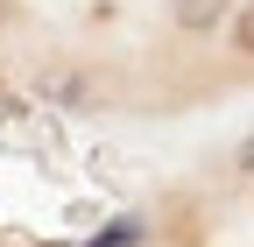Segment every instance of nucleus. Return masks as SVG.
Masks as SVG:
<instances>
[{
  "label": "nucleus",
  "instance_id": "f257e3e1",
  "mask_svg": "<svg viewBox=\"0 0 254 247\" xmlns=\"http://www.w3.org/2000/svg\"><path fill=\"white\" fill-rule=\"evenodd\" d=\"M226 14H233V0H170V21L184 28V36H212Z\"/></svg>",
  "mask_w": 254,
  "mask_h": 247
},
{
  "label": "nucleus",
  "instance_id": "f03ea898",
  "mask_svg": "<svg viewBox=\"0 0 254 247\" xmlns=\"http://www.w3.org/2000/svg\"><path fill=\"white\" fill-rule=\"evenodd\" d=\"M226 36H233V50H240V57H254V0H233Z\"/></svg>",
  "mask_w": 254,
  "mask_h": 247
},
{
  "label": "nucleus",
  "instance_id": "7ed1b4c3",
  "mask_svg": "<svg viewBox=\"0 0 254 247\" xmlns=\"http://www.w3.org/2000/svg\"><path fill=\"white\" fill-rule=\"evenodd\" d=\"M134 240H141V226H134V219H120L113 240H92V247H134Z\"/></svg>",
  "mask_w": 254,
  "mask_h": 247
},
{
  "label": "nucleus",
  "instance_id": "20e7f679",
  "mask_svg": "<svg viewBox=\"0 0 254 247\" xmlns=\"http://www.w3.org/2000/svg\"><path fill=\"white\" fill-rule=\"evenodd\" d=\"M233 163H240V177H254V134L240 141V156H233Z\"/></svg>",
  "mask_w": 254,
  "mask_h": 247
}]
</instances>
